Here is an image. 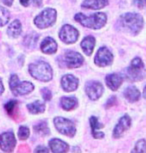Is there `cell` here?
Instances as JSON below:
<instances>
[{
  "label": "cell",
  "instance_id": "obj_17",
  "mask_svg": "<svg viewBox=\"0 0 146 153\" xmlns=\"http://www.w3.org/2000/svg\"><path fill=\"white\" fill-rule=\"evenodd\" d=\"M106 84L111 90L116 91L122 83V77L118 74H109L106 76Z\"/></svg>",
  "mask_w": 146,
  "mask_h": 153
},
{
  "label": "cell",
  "instance_id": "obj_9",
  "mask_svg": "<svg viewBox=\"0 0 146 153\" xmlns=\"http://www.w3.org/2000/svg\"><path fill=\"white\" fill-rule=\"evenodd\" d=\"M143 62L140 58H134L132 61H131V64L129 66L127 70V76L128 78L131 80H138L142 77L141 75V71L143 70Z\"/></svg>",
  "mask_w": 146,
  "mask_h": 153
},
{
  "label": "cell",
  "instance_id": "obj_34",
  "mask_svg": "<svg viewBox=\"0 0 146 153\" xmlns=\"http://www.w3.org/2000/svg\"><path fill=\"white\" fill-rule=\"evenodd\" d=\"M116 103V97H111L109 98V100H108V102L106 103V108H109L111 106H113L114 104Z\"/></svg>",
  "mask_w": 146,
  "mask_h": 153
},
{
  "label": "cell",
  "instance_id": "obj_29",
  "mask_svg": "<svg viewBox=\"0 0 146 153\" xmlns=\"http://www.w3.org/2000/svg\"><path fill=\"white\" fill-rule=\"evenodd\" d=\"M30 135V131L29 129L27 128L26 126H21L19 128V131H18V136L21 140H25L29 137Z\"/></svg>",
  "mask_w": 146,
  "mask_h": 153
},
{
  "label": "cell",
  "instance_id": "obj_13",
  "mask_svg": "<svg viewBox=\"0 0 146 153\" xmlns=\"http://www.w3.org/2000/svg\"><path fill=\"white\" fill-rule=\"evenodd\" d=\"M78 79L71 74H66L61 78V86L64 91L71 92L76 90L78 87Z\"/></svg>",
  "mask_w": 146,
  "mask_h": 153
},
{
  "label": "cell",
  "instance_id": "obj_37",
  "mask_svg": "<svg viewBox=\"0 0 146 153\" xmlns=\"http://www.w3.org/2000/svg\"><path fill=\"white\" fill-rule=\"evenodd\" d=\"M4 91V86H3V83H2V80L0 78V94H2Z\"/></svg>",
  "mask_w": 146,
  "mask_h": 153
},
{
  "label": "cell",
  "instance_id": "obj_4",
  "mask_svg": "<svg viewBox=\"0 0 146 153\" xmlns=\"http://www.w3.org/2000/svg\"><path fill=\"white\" fill-rule=\"evenodd\" d=\"M9 85L11 90H12V92L15 95H26L28 93H30L31 91H33L34 89L32 83L28 81L20 82L17 75L15 74L11 75Z\"/></svg>",
  "mask_w": 146,
  "mask_h": 153
},
{
  "label": "cell",
  "instance_id": "obj_30",
  "mask_svg": "<svg viewBox=\"0 0 146 153\" xmlns=\"http://www.w3.org/2000/svg\"><path fill=\"white\" fill-rule=\"evenodd\" d=\"M132 152H146V140H139L136 143L135 148L132 150Z\"/></svg>",
  "mask_w": 146,
  "mask_h": 153
},
{
  "label": "cell",
  "instance_id": "obj_22",
  "mask_svg": "<svg viewBox=\"0 0 146 153\" xmlns=\"http://www.w3.org/2000/svg\"><path fill=\"white\" fill-rule=\"evenodd\" d=\"M60 103L64 110H72L78 104V101L75 97H63Z\"/></svg>",
  "mask_w": 146,
  "mask_h": 153
},
{
  "label": "cell",
  "instance_id": "obj_33",
  "mask_svg": "<svg viewBox=\"0 0 146 153\" xmlns=\"http://www.w3.org/2000/svg\"><path fill=\"white\" fill-rule=\"evenodd\" d=\"M134 3L136 4L137 7L143 8L146 6V0H134Z\"/></svg>",
  "mask_w": 146,
  "mask_h": 153
},
{
  "label": "cell",
  "instance_id": "obj_1",
  "mask_svg": "<svg viewBox=\"0 0 146 153\" xmlns=\"http://www.w3.org/2000/svg\"><path fill=\"white\" fill-rule=\"evenodd\" d=\"M75 20L84 27L99 29L105 25L107 17L104 13H95L90 16H85L84 14L78 13L75 15Z\"/></svg>",
  "mask_w": 146,
  "mask_h": 153
},
{
  "label": "cell",
  "instance_id": "obj_24",
  "mask_svg": "<svg viewBox=\"0 0 146 153\" xmlns=\"http://www.w3.org/2000/svg\"><path fill=\"white\" fill-rule=\"evenodd\" d=\"M39 39V35L35 32H32L30 34H28L24 37L23 39V43L24 45L26 46L28 48H33L35 47L36 44H37V41H38Z\"/></svg>",
  "mask_w": 146,
  "mask_h": 153
},
{
  "label": "cell",
  "instance_id": "obj_18",
  "mask_svg": "<svg viewBox=\"0 0 146 153\" xmlns=\"http://www.w3.org/2000/svg\"><path fill=\"white\" fill-rule=\"evenodd\" d=\"M95 46V38L93 36H87L82 40L81 42V48L85 52L86 55H91L92 51Z\"/></svg>",
  "mask_w": 146,
  "mask_h": 153
},
{
  "label": "cell",
  "instance_id": "obj_35",
  "mask_svg": "<svg viewBox=\"0 0 146 153\" xmlns=\"http://www.w3.org/2000/svg\"><path fill=\"white\" fill-rule=\"evenodd\" d=\"M48 151H49V150L47 148H43V146H40L38 148L35 149V152H48Z\"/></svg>",
  "mask_w": 146,
  "mask_h": 153
},
{
  "label": "cell",
  "instance_id": "obj_15",
  "mask_svg": "<svg viewBox=\"0 0 146 153\" xmlns=\"http://www.w3.org/2000/svg\"><path fill=\"white\" fill-rule=\"evenodd\" d=\"M57 50V43L51 37H46L41 43V51L47 54H53Z\"/></svg>",
  "mask_w": 146,
  "mask_h": 153
},
{
  "label": "cell",
  "instance_id": "obj_14",
  "mask_svg": "<svg viewBox=\"0 0 146 153\" xmlns=\"http://www.w3.org/2000/svg\"><path fill=\"white\" fill-rule=\"evenodd\" d=\"M130 125H131L130 117L128 116V115H124V116H122L121 118H120L118 124H117V125L115 126V128H114V132H113L114 137L119 138L128 128H129Z\"/></svg>",
  "mask_w": 146,
  "mask_h": 153
},
{
  "label": "cell",
  "instance_id": "obj_2",
  "mask_svg": "<svg viewBox=\"0 0 146 153\" xmlns=\"http://www.w3.org/2000/svg\"><path fill=\"white\" fill-rule=\"evenodd\" d=\"M29 72L32 77L40 81H49L52 79V69L50 65L41 60L30 64Z\"/></svg>",
  "mask_w": 146,
  "mask_h": 153
},
{
  "label": "cell",
  "instance_id": "obj_10",
  "mask_svg": "<svg viewBox=\"0 0 146 153\" xmlns=\"http://www.w3.org/2000/svg\"><path fill=\"white\" fill-rule=\"evenodd\" d=\"M113 60V55L106 47H101L97 51L95 56V64L100 67H105L111 64Z\"/></svg>",
  "mask_w": 146,
  "mask_h": 153
},
{
  "label": "cell",
  "instance_id": "obj_3",
  "mask_svg": "<svg viewBox=\"0 0 146 153\" xmlns=\"http://www.w3.org/2000/svg\"><path fill=\"white\" fill-rule=\"evenodd\" d=\"M122 27L133 34H137L143 26V19L137 13H125L120 17Z\"/></svg>",
  "mask_w": 146,
  "mask_h": 153
},
{
  "label": "cell",
  "instance_id": "obj_26",
  "mask_svg": "<svg viewBox=\"0 0 146 153\" xmlns=\"http://www.w3.org/2000/svg\"><path fill=\"white\" fill-rule=\"evenodd\" d=\"M10 14L6 8L0 6V27L4 26L7 24V22L9 21Z\"/></svg>",
  "mask_w": 146,
  "mask_h": 153
},
{
  "label": "cell",
  "instance_id": "obj_28",
  "mask_svg": "<svg viewBox=\"0 0 146 153\" xmlns=\"http://www.w3.org/2000/svg\"><path fill=\"white\" fill-rule=\"evenodd\" d=\"M5 110L8 112V114L10 116H14V112L16 110V107H17V101L15 100H10L9 102H7L5 104Z\"/></svg>",
  "mask_w": 146,
  "mask_h": 153
},
{
  "label": "cell",
  "instance_id": "obj_32",
  "mask_svg": "<svg viewBox=\"0 0 146 153\" xmlns=\"http://www.w3.org/2000/svg\"><path fill=\"white\" fill-rule=\"evenodd\" d=\"M41 93H42V96H43V98L46 101H49L51 99V92L49 89H47V88H43L42 89V91H41Z\"/></svg>",
  "mask_w": 146,
  "mask_h": 153
},
{
  "label": "cell",
  "instance_id": "obj_20",
  "mask_svg": "<svg viewBox=\"0 0 146 153\" xmlns=\"http://www.w3.org/2000/svg\"><path fill=\"white\" fill-rule=\"evenodd\" d=\"M90 125H91V130H92V134L96 139H99V138L104 137V134L98 131V129L103 127V124L99 123L98 119H97L96 117L93 116V117L90 118Z\"/></svg>",
  "mask_w": 146,
  "mask_h": 153
},
{
  "label": "cell",
  "instance_id": "obj_16",
  "mask_svg": "<svg viewBox=\"0 0 146 153\" xmlns=\"http://www.w3.org/2000/svg\"><path fill=\"white\" fill-rule=\"evenodd\" d=\"M49 147L52 152L56 153H62V152H67L69 149L67 143L63 142L60 139H52L49 141Z\"/></svg>",
  "mask_w": 146,
  "mask_h": 153
},
{
  "label": "cell",
  "instance_id": "obj_5",
  "mask_svg": "<svg viewBox=\"0 0 146 153\" xmlns=\"http://www.w3.org/2000/svg\"><path fill=\"white\" fill-rule=\"evenodd\" d=\"M56 20V11L52 8H47L42 11L38 16L34 20L36 26H38L41 29L50 27L51 25L54 24Z\"/></svg>",
  "mask_w": 146,
  "mask_h": 153
},
{
  "label": "cell",
  "instance_id": "obj_12",
  "mask_svg": "<svg viewBox=\"0 0 146 153\" xmlns=\"http://www.w3.org/2000/svg\"><path fill=\"white\" fill-rule=\"evenodd\" d=\"M86 93L91 100H96L103 93V85L97 81H89L85 86Z\"/></svg>",
  "mask_w": 146,
  "mask_h": 153
},
{
  "label": "cell",
  "instance_id": "obj_23",
  "mask_svg": "<svg viewBox=\"0 0 146 153\" xmlns=\"http://www.w3.org/2000/svg\"><path fill=\"white\" fill-rule=\"evenodd\" d=\"M22 30L21 27V23L19 22V20H14V21L9 25L7 29V33L8 35H10L11 37H17L20 35Z\"/></svg>",
  "mask_w": 146,
  "mask_h": 153
},
{
  "label": "cell",
  "instance_id": "obj_25",
  "mask_svg": "<svg viewBox=\"0 0 146 153\" xmlns=\"http://www.w3.org/2000/svg\"><path fill=\"white\" fill-rule=\"evenodd\" d=\"M27 107H28V110L33 114L42 113V112L45 110L44 103L41 102V101H39V100H36L35 102L31 103V104H28Z\"/></svg>",
  "mask_w": 146,
  "mask_h": 153
},
{
  "label": "cell",
  "instance_id": "obj_36",
  "mask_svg": "<svg viewBox=\"0 0 146 153\" xmlns=\"http://www.w3.org/2000/svg\"><path fill=\"white\" fill-rule=\"evenodd\" d=\"M2 2H3L5 5H7V6H11L13 3V0H2Z\"/></svg>",
  "mask_w": 146,
  "mask_h": 153
},
{
  "label": "cell",
  "instance_id": "obj_11",
  "mask_svg": "<svg viewBox=\"0 0 146 153\" xmlns=\"http://www.w3.org/2000/svg\"><path fill=\"white\" fill-rule=\"evenodd\" d=\"M83 57L81 54L75 51H67L64 55V62L68 68H77L82 65Z\"/></svg>",
  "mask_w": 146,
  "mask_h": 153
},
{
  "label": "cell",
  "instance_id": "obj_19",
  "mask_svg": "<svg viewBox=\"0 0 146 153\" xmlns=\"http://www.w3.org/2000/svg\"><path fill=\"white\" fill-rule=\"evenodd\" d=\"M108 4V0H84L82 7L89 9H101Z\"/></svg>",
  "mask_w": 146,
  "mask_h": 153
},
{
  "label": "cell",
  "instance_id": "obj_8",
  "mask_svg": "<svg viewBox=\"0 0 146 153\" xmlns=\"http://www.w3.org/2000/svg\"><path fill=\"white\" fill-rule=\"evenodd\" d=\"M16 140L13 132H4L0 135V148L5 152H11L15 148Z\"/></svg>",
  "mask_w": 146,
  "mask_h": 153
},
{
  "label": "cell",
  "instance_id": "obj_6",
  "mask_svg": "<svg viewBox=\"0 0 146 153\" xmlns=\"http://www.w3.org/2000/svg\"><path fill=\"white\" fill-rule=\"evenodd\" d=\"M54 125H55L56 129L60 133L67 135V136H74L76 132L75 126H74L73 122H71L70 120L66 119L63 117H55L54 119Z\"/></svg>",
  "mask_w": 146,
  "mask_h": 153
},
{
  "label": "cell",
  "instance_id": "obj_38",
  "mask_svg": "<svg viewBox=\"0 0 146 153\" xmlns=\"http://www.w3.org/2000/svg\"><path fill=\"white\" fill-rule=\"evenodd\" d=\"M143 96H144V98L146 99V86H145V88H144V92H143Z\"/></svg>",
  "mask_w": 146,
  "mask_h": 153
},
{
  "label": "cell",
  "instance_id": "obj_27",
  "mask_svg": "<svg viewBox=\"0 0 146 153\" xmlns=\"http://www.w3.org/2000/svg\"><path fill=\"white\" fill-rule=\"evenodd\" d=\"M34 130H35L37 133H39L40 135H43V136L49 134V128L47 127L45 122H40L37 124V125H35L34 126Z\"/></svg>",
  "mask_w": 146,
  "mask_h": 153
},
{
  "label": "cell",
  "instance_id": "obj_7",
  "mask_svg": "<svg viewBox=\"0 0 146 153\" xmlns=\"http://www.w3.org/2000/svg\"><path fill=\"white\" fill-rule=\"evenodd\" d=\"M79 32L76 28H74L71 25H64L61 28L59 32V37L64 43L66 44H71V43L76 42V40L78 39Z\"/></svg>",
  "mask_w": 146,
  "mask_h": 153
},
{
  "label": "cell",
  "instance_id": "obj_21",
  "mask_svg": "<svg viewBox=\"0 0 146 153\" xmlns=\"http://www.w3.org/2000/svg\"><path fill=\"white\" fill-rule=\"evenodd\" d=\"M124 96L128 101H130V102H135V101H137L139 99L140 92L138 91V89H137L136 87H134V86H130V87L125 89Z\"/></svg>",
  "mask_w": 146,
  "mask_h": 153
},
{
  "label": "cell",
  "instance_id": "obj_31",
  "mask_svg": "<svg viewBox=\"0 0 146 153\" xmlns=\"http://www.w3.org/2000/svg\"><path fill=\"white\" fill-rule=\"evenodd\" d=\"M20 3L23 6H29L30 4H34L35 6H41L42 0H20Z\"/></svg>",
  "mask_w": 146,
  "mask_h": 153
}]
</instances>
